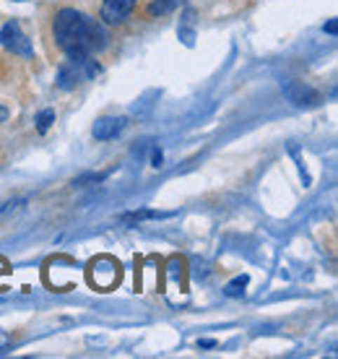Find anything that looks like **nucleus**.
<instances>
[{"mask_svg": "<svg viewBox=\"0 0 338 359\" xmlns=\"http://www.w3.org/2000/svg\"><path fill=\"white\" fill-rule=\"evenodd\" d=\"M53 123H55V112L53 109H45V112H39V117H36V130H39V133H47Z\"/></svg>", "mask_w": 338, "mask_h": 359, "instance_id": "nucleus-11", "label": "nucleus"}, {"mask_svg": "<svg viewBox=\"0 0 338 359\" xmlns=\"http://www.w3.org/2000/svg\"><path fill=\"white\" fill-rule=\"evenodd\" d=\"M135 0H102V18L107 24H123L133 13Z\"/></svg>", "mask_w": 338, "mask_h": 359, "instance_id": "nucleus-6", "label": "nucleus"}, {"mask_svg": "<svg viewBox=\"0 0 338 359\" xmlns=\"http://www.w3.org/2000/svg\"><path fill=\"white\" fill-rule=\"evenodd\" d=\"M0 42H3V47L11 50L13 55H21V57H32V55H34V47H32V42H29V36L21 32L18 21H8V24L3 27V32H0Z\"/></svg>", "mask_w": 338, "mask_h": 359, "instance_id": "nucleus-4", "label": "nucleus"}, {"mask_svg": "<svg viewBox=\"0 0 338 359\" xmlns=\"http://www.w3.org/2000/svg\"><path fill=\"white\" fill-rule=\"evenodd\" d=\"M89 278L94 287H99L102 292H107L117 284V278H120V263L115 258H109V255H102L97 261L91 263L89 269Z\"/></svg>", "mask_w": 338, "mask_h": 359, "instance_id": "nucleus-3", "label": "nucleus"}, {"mask_svg": "<svg viewBox=\"0 0 338 359\" xmlns=\"http://www.w3.org/2000/svg\"><path fill=\"white\" fill-rule=\"evenodd\" d=\"M6 120H8V107L0 102V123H6Z\"/></svg>", "mask_w": 338, "mask_h": 359, "instance_id": "nucleus-13", "label": "nucleus"}, {"mask_svg": "<svg viewBox=\"0 0 338 359\" xmlns=\"http://www.w3.org/2000/svg\"><path fill=\"white\" fill-rule=\"evenodd\" d=\"M161 162H164V156H161V151H159V149H154V151H151V167H156V170H159Z\"/></svg>", "mask_w": 338, "mask_h": 359, "instance_id": "nucleus-12", "label": "nucleus"}, {"mask_svg": "<svg viewBox=\"0 0 338 359\" xmlns=\"http://www.w3.org/2000/svg\"><path fill=\"white\" fill-rule=\"evenodd\" d=\"M125 126H128L125 117H102V120H97V126H94L91 133H94L97 141H112V138L123 133Z\"/></svg>", "mask_w": 338, "mask_h": 359, "instance_id": "nucleus-7", "label": "nucleus"}, {"mask_svg": "<svg viewBox=\"0 0 338 359\" xmlns=\"http://www.w3.org/2000/svg\"><path fill=\"white\" fill-rule=\"evenodd\" d=\"M99 73L97 60H91V55H68V63L58 68V86L62 91L76 89L81 81H89Z\"/></svg>", "mask_w": 338, "mask_h": 359, "instance_id": "nucleus-2", "label": "nucleus"}, {"mask_svg": "<svg viewBox=\"0 0 338 359\" xmlns=\"http://www.w3.org/2000/svg\"><path fill=\"white\" fill-rule=\"evenodd\" d=\"M58 45L68 55H94L107 47V29L81 11L62 8L53 24Z\"/></svg>", "mask_w": 338, "mask_h": 359, "instance_id": "nucleus-1", "label": "nucleus"}, {"mask_svg": "<svg viewBox=\"0 0 338 359\" xmlns=\"http://www.w3.org/2000/svg\"><path fill=\"white\" fill-rule=\"evenodd\" d=\"M245 287H248V276H237L234 281H229V284H227L224 294H227V297H242V294H245Z\"/></svg>", "mask_w": 338, "mask_h": 359, "instance_id": "nucleus-10", "label": "nucleus"}, {"mask_svg": "<svg viewBox=\"0 0 338 359\" xmlns=\"http://www.w3.org/2000/svg\"><path fill=\"white\" fill-rule=\"evenodd\" d=\"M175 6H177V0H154L151 6H149V16H164Z\"/></svg>", "mask_w": 338, "mask_h": 359, "instance_id": "nucleus-9", "label": "nucleus"}, {"mask_svg": "<svg viewBox=\"0 0 338 359\" xmlns=\"http://www.w3.org/2000/svg\"><path fill=\"white\" fill-rule=\"evenodd\" d=\"M180 39H182L185 45H193V39H196V32H193V13H190V11L185 13V21L180 24Z\"/></svg>", "mask_w": 338, "mask_h": 359, "instance_id": "nucleus-8", "label": "nucleus"}, {"mask_svg": "<svg viewBox=\"0 0 338 359\" xmlns=\"http://www.w3.org/2000/svg\"><path fill=\"white\" fill-rule=\"evenodd\" d=\"M284 94L292 104H297V107H315V104H320V99H323L320 91H315L312 86H307V83H302V81H289L284 86Z\"/></svg>", "mask_w": 338, "mask_h": 359, "instance_id": "nucleus-5", "label": "nucleus"}, {"mask_svg": "<svg viewBox=\"0 0 338 359\" xmlns=\"http://www.w3.org/2000/svg\"><path fill=\"white\" fill-rule=\"evenodd\" d=\"M325 32H328V34H336V18H330L328 24H325Z\"/></svg>", "mask_w": 338, "mask_h": 359, "instance_id": "nucleus-14", "label": "nucleus"}]
</instances>
